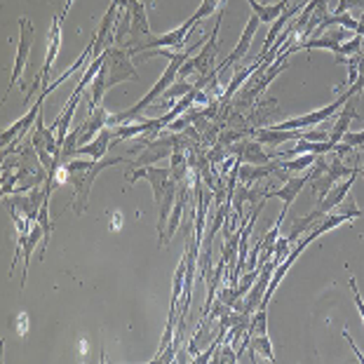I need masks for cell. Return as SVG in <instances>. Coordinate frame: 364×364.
I'll list each match as a JSON object with an SVG mask.
<instances>
[{
  "instance_id": "cell-31",
  "label": "cell",
  "mask_w": 364,
  "mask_h": 364,
  "mask_svg": "<svg viewBox=\"0 0 364 364\" xmlns=\"http://www.w3.org/2000/svg\"><path fill=\"white\" fill-rule=\"evenodd\" d=\"M301 139H306V141H329V129H304Z\"/></svg>"
},
{
  "instance_id": "cell-32",
  "label": "cell",
  "mask_w": 364,
  "mask_h": 364,
  "mask_svg": "<svg viewBox=\"0 0 364 364\" xmlns=\"http://www.w3.org/2000/svg\"><path fill=\"white\" fill-rule=\"evenodd\" d=\"M348 284H350V289H353V296H355V306H358V313H360L362 322H364V301H362V296H360V289H358V280H355V277H350V280H348Z\"/></svg>"
},
{
  "instance_id": "cell-22",
  "label": "cell",
  "mask_w": 364,
  "mask_h": 364,
  "mask_svg": "<svg viewBox=\"0 0 364 364\" xmlns=\"http://www.w3.org/2000/svg\"><path fill=\"white\" fill-rule=\"evenodd\" d=\"M186 200H188V188H181V196H179V200H176V205H174V209H172V214H169L167 230H165V242H162V247L169 245V240L174 237L176 228H179V221H181L183 207H186Z\"/></svg>"
},
{
  "instance_id": "cell-35",
  "label": "cell",
  "mask_w": 364,
  "mask_h": 364,
  "mask_svg": "<svg viewBox=\"0 0 364 364\" xmlns=\"http://www.w3.org/2000/svg\"><path fill=\"white\" fill-rule=\"evenodd\" d=\"M360 176H362V179H364V165L360 167Z\"/></svg>"
},
{
  "instance_id": "cell-17",
  "label": "cell",
  "mask_w": 364,
  "mask_h": 364,
  "mask_svg": "<svg viewBox=\"0 0 364 364\" xmlns=\"http://www.w3.org/2000/svg\"><path fill=\"white\" fill-rule=\"evenodd\" d=\"M304 129H275V127H261L254 132V139L259 144H266L270 149H277L284 141H299Z\"/></svg>"
},
{
  "instance_id": "cell-16",
  "label": "cell",
  "mask_w": 364,
  "mask_h": 364,
  "mask_svg": "<svg viewBox=\"0 0 364 364\" xmlns=\"http://www.w3.org/2000/svg\"><path fill=\"white\" fill-rule=\"evenodd\" d=\"M261 146L263 144H259L257 139H254V141H242V144L233 146L230 151H233L235 158L247 162V165H268V162L275 158V153H266Z\"/></svg>"
},
{
  "instance_id": "cell-7",
  "label": "cell",
  "mask_w": 364,
  "mask_h": 364,
  "mask_svg": "<svg viewBox=\"0 0 364 364\" xmlns=\"http://www.w3.org/2000/svg\"><path fill=\"white\" fill-rule=\"evenodd\" d=\"M364 214V209H360L358 205L353 203H348L346 207H336L334 212H329V214H324L320 221L315 223V228H311V233H306L304 237L308 240V245H313L317 237L320 235H324V233H329V230H334L336 226H341V223H350V221H355L358 216H362Z\"/></svg>"
},
{
  "instance_id": "cell-10",
  "label": "cell",
  "mask_w": 364,
  "mask_h": 364,
  "mask_svg": "<svg viewBox=\"0 0 364 364\" xmlns=\"http://www.w3.org/2000/svg\"><path fill=\"white\" fill-rule=\"evenodd\" d=\"M139 179H146L151 183L153 188V200H156V205H160L162 196H165L169 181H172V176H169V167H158V165H146V167H136L134 172L127 174V181L134 183Z\"/></svg>"
},
{
  "instance_id": "cell-34",
  "label": "cell",
  "mask_w": 364,
  "mask_h": 364,
  "mask_svg": "<svg viewBox=\"0 0 364 364\" xmlns=\"http://www.w3.org/2000/svg\"><path fill=\"white\" fill-rule=\"evenodd\" d=\"M75 3V0H66V5H64V12H61V17H66L68 10H71V5Z\"/></svg>"
},
{
  "instance_id": "cell-33",
  "label": "cell",
  "mask_w": 364,
  "mask_h": 364,
  "mask_svg": "<svg viewBox=\"0 0 364 364\" xmlns=\"http://www.w3.org/2000/svg\"><path fill=\"white\" fill-rule=\"evenodd\" d=\"M358 21H360V26H358V36H362V38H364V12H362V17H360Z\"/></svg>"
},
{
  "instance_id": "cell-27",
  "label": "cell",
  "mask_w": 364,
  "mask_h": 364,
  "mask_svg": "<svg viewBox=\"0 0 364 364\" xmlns=\"http://www.w3.org/2000/svg\"><path fill=\"white\" fill-rule=\"evenodd\" d=\"M223 3H226V0H200V7L191 14V17L196 19V21H203L207 17H212V14L219 10Z\"/></svg>"
},
{
  "instance_id": "cell-29",
  "label": "cell",
  "mask_w": 364,
  "mask_h": 364,
  "mask_svg": "<svg viewBox=\"0 0 364 364\" xmlns=\"http://www.w3.org/2000/svg\"><path fill=\"white\" fill-rule=\"evenodd\" d=\"M348 92H350L353 97H360L364 92V54L360 57V66H358V80H355V85H350L348 87Z\"/></svg>"
},
{
  "instance_id": "cell-19",
  "label": "cell",
  "mask_w": 364,
  "mask_h": 364,
  "mask_svg": "<svg viewBox=\"0 0 364 364\" xmlns=\"http://www.w3.org/2000/svg\"><path fill=\"white\" fill-rule=\"evenodd\" d=\"M43 240H45V245H48V233H45L43 223H41V221H36V223H33V228H31L28 237H26L24 252H21V259H24V277H21V287H26V275H28V261H31V257H33L36 247L41 245Z\"/></svg>"
},
{
  "instance_id": "cell-1",
  "label": "cell",
  "mask_w": 364,
  "mask_h": 364,
  "mask_svg": "<svg viewBox=\"0 0 364 364\" xmlns=\"http://www.w3.org/2000/svg\"><path fill=\"white\" fill-rule=\"evenodd\" d=\"M120 162H129L125 158H104V160H92V158H73L68 165H64V174L59 176V181H66L73 188L75 198H73V212L82 214L87 209V200L92 193V186L95 179L104 169L120 165Z\"/></svg>"
},
{
  "instance_id": "cell-3",
  "label": "cell",
  "mask_w": 364,
  "mask_h": 364,
  "mask_svg": "<svg viewBox=\"0 0 364 364\" xmlns=\"http://www.w3.org/2000/svg\"><path fill=\"white\" fill-rule=\"evenodd\" d=\"M132 54L122 48V45H111V48L104 50V66L102 73L106 80V90L115 87L118 82H127V80H139V71L136 66L132 64Z\"/></svg>"
},
{
  "instance_id": "cell-23",
  "label": "cell",
  "mask_w": 364,
  "mask_h": 364,
  "mask_svg": "<svg viewBox=\"0 0 364 364\" xmlns=\"http://www.w3.org/2000/svg\"><path fill=\"white\" fill-rule=\"evenodd\" d=\"M191 90H196V82H188V80H176L172 87H169L165 95H162V99H158V104L162 106H169V104H176L181 97L188 95Z\"/></svg>"
},
{
  "instance_id": "cell-18",
  "label": "cell",
  "mask_w": 364,
  "mask_h": 364,
  "mask_svg": "<svg viewBox=\"0 0 364 364\" xmlns=\"http://www.w3.org/2000/svg\"><path fill=\"white\" fill-rule=\"evenodd\" d=\"M113 144V129L104 127L99 134L92 139L90 144H85L78 149V158H92V160H104L108 149H111Z\"/></svg>"
},
{
  "instance_id": "cell-9",
  "label": "cell",
  "mask_w": 364,
  "mask_h": 364,
  "mask_svg": "<svg viewBox=\"0 0 364 364\" xmlns=\"http://www.w3.org/2000/svg\"><path fill=\"white\" fill-rule=\"evenodd\" d=\"M31 48H33V24H31L28 17H19V45H17V57H14V68H12L10 85H7V92L17 85L21 73H24Z\"/></svg>"
},
{
  "instance_id": "cell-24",
  "label": "cell",
  "mask_w": 364,
  "mask_h": 364,
  "mask_svg": "<svg viewBox=\"0 0 364 364\" xmlns=\"http://www.w3.org/2000/svg\"><path fill=\"white\" fill-rule=\"evenodd\" d=\"M261 334H268V306H259L252 313L250 331H247V336H261Z\"/></svg>"
},
{
  "instance_id": "cell-2",
  "label": "cell",
  "mask_w": 364,
  "mask_h": 364,
  "mask_svg": "<svg viewBox=\"0 0 364 364\" xmlns=\"http://www.w3.org/2000/svg\"><path fill=\"white\" fill-rule=\"evenodd\" d=\"M198 45H203V41L200 43H196L193 48H188L186 52H179V54H174L172 59H169V64H167V68L162 71V75H160V80L153 85V87L146 92V95L139 99V102L132 106V108H127V111H122L120 115H111L108 118V125H125V122H132V120H136V118H141V113L146 111V108H151L153 104L158 102V99L165 95V92L172 87V85L176 82V78H179V68L183 66V61L191 57V52H196V48Z\"/></svg>"
},
{
  "instance_id": "cell-26",
  "label": "cell",
  "mask_w": 364,
  "mask_h": 364,
  "mask_svg": "<svg viewBox=\"0 0 364 364\" xmlns=\"http://www.w3.org/2000/svg\"><path fill=\"white\" fill-rule=\"evenodd\" d=\"M362 41H364V38L355 33L350 41H346L343 45H341V48L334 52L336 54V64H343L348 57H353V54H360L362 52Z\"/></svg>"
},
{
  "instance_id": "cell-8",
  "label": "cell",
  "mask_w": 364,
  "mask_h": 364,
  "mask_svg": "<svg viewBox=\"0 0 364 364\" xmlns=\"http://www.w3.org/2000/svg\"><path fill=\"white\" fill-rule=\"evenodd\" d=\"M346 31L343 26H334L331 31H327V33H322V36H313V38H308V41H299L296 45H284V52L287 54H294V52H301V50H308V52H313V50H331V52H336L341 45L346 43Z\"/></svg>"
},
{
  "instance_id": "cell-5",
  "label": "cell",
  "mask_w": 364,
  "mask_h": 364,
  "mask_svg": "<svg viewBox=\"0 0 364 364\" xmlns=\"http://www.w3.org/2000/svg\"><path fill=\"white\" fill-rule=\"evenodd\" d=\"M61 21H64L61 14H57V17L52 19V26H50V33H48V52H45V64H43L41 71H38L33 85H31V90L26 95V104L31 102V97H33L38 90L48 87V85H50V71H52L54 61H57L59 50H61Z\"/></svg>"
},
{
  "instance_id": "cell-21",
  "label": "cell",
  "mask_w": 364,
  "mask_h": 364,
  "mask_svg": "<svg viewBox=\"0 0 364 364\" xmlns=\"http://www.w3.org/2000/svg\"><path fill=\"white\" fill-rule=\"evenodd\" d=\"M247 353L252 355L250 360L254 362H275V353H273V346H270V338L268 334H261V336H250V346H247Z\"/></svg>"
},
{
  "instance_id": "cell-36",
  "label": "cell",
  "mask_w": 364,
  "mask_h": 364,
  "mask_svg": "<svg viewBox=\"0 0 364 364\" xmlns=\"http://www.w3.org/2000/svg\"><path fill=\"white\" fill-rule=\"evenodd\" d=\"M358 118H362V120H364V115H358Z\"/></svg>"
},
{
  "instance_id": "cell-6",
  "label": "cell",
  "mask_w": 364,
  "mask_h": 364,
  "mask_svg": "<svg viewBox=\"0 0 364 364\" xmlns=\"http://www.w3.org/2000/svg\"><path fill=\"white\" fill-rule=\"evenodd\" d=\"M348 99H353V95L346 90V95H341L336 102H331L329 106L317 108V111H313V113L299 115V118H289L284 122H277V125H270V127H275V129H311V127H317V125H322L324 120H329L334 113H338L341 108L346 106Z\"/></svg>"
},
{
  "instance_id": "cell-28",
  "label": "cell",
  "mask_w": 364,
  "mask_h": 364,
  "mask_svg": "<svg viewBox=\"0 0 364 364\" xmlns=\"http://www.w3.org/2000/svg\"><path fill=\"white\" fill-rule=\"evenodd\" d=\"M343 144L350 149H364V129L362 132H350L348 129L343 134Z\"/></svg>"
},
{
  "instance_id": "cell-4",
  "label": "cell",
  "mask_w": 364,
  "mask_h": 364,
  "mask_svg": "<svg viewBox=\"0 0 364 364\" xmlns=\"http://www.w3.org/2000/svg\"><path fill=\"white\" fill-rule=\"evenodd\" d=\"M221 17H223V12H219V17H216V24H214V33L212 36H207V41L203 45V50H200L196 57H188L183 61V66L179 68V78L176 80H186L188 75L193 73H200V75H209V78H216V71L212 66V61L216 57V52H219V26H221Z\"/></svg>"
},
{
  "instance_id": "cell-15",
  "label": "cell",
  "mask_w": 364,
  "mask_h": 364,
  "mask_svg": "<svg viewBox=\"0 0 364 364\" xmlns=\"http://www.w3.org/2000/svg\"><path fill=\"white\" fill-rule=\"evenodd\" d=\"M172 151H176V136H165L160 141H153V144H146V153L139 160H134L132 165L139 167V165H156L158 160L162 158H169Z\"/></svg>"
},
{
  "instance_id": "cell-20",
  "label": "cell",
  "mask_w": 364,
  "mask_h": 364,
  "mask_svg": "<svg viewBox=\"0 0 364 364\" xmlns=\"http://www.w3.org/2000/svg\"><path fill=\"white\" fill-rule=\"evenodd\" d=\"M252 7V12L261 19V24H273L280 14L289 7V0H277V3H259V0H247Z\"/></svg>"
},
{
  "instance_id": "cell-30",
  "label": "cell",
  "mask_w": 364,
  "mask_h": 364,
  "mask_svg": "<svg viewBox=\"0 0 364 364\" xmlns=\"http://www.w3.org/2000/svg\"><path fill=\"white\" fill-rule=\"evenodd\" d=\"M350 10H362L364 12V0H338V5L334 7V12H350Z\"/></svg>"
},
{
  "instance_id": "cell-12",
  "label": "cell",
  "mask_w": 364,
  "mask_h": 364,
  "mask_svg": "<svg viewBox=\"0 0 364 364\" xmlns=\"http://www.w3.org/2000/svg\"><path fill=\"white\" fill-rule=\"evenodd\" d=\"M311 181H313V172L301 174V176H289V179L284 181L282 188L268 191V193H266V198H277V200H282V212L287 214V209H289V207L294 205V200H296V198L301 196V191H304Z\"/></svg>"
},
{
  "instance_id": "cell-25",
  "label": "cell",
  "mask_w": 364,
  "mask_h": 364,
  "mask_svg": "<svg viewBox=\"0 0 364 364\" xmlns=\"http://www.w3.org/2000/svg\"><path fill=\"white\" fill-rule=\"evenodd\" d=\"M169 160H172V165H169V176H172V181L181 183L186 179V174H188V162H186V156L181 151H176L169 156Z\"/></svg>"
},
{
  "instance_id": "cell-13",
  "label": "cell",
  "mask_w": 364,
  "mask_h": 364,
  "mask_svg": "<svg viewBox=\"0 0 364 364\" xmlns=\"http://www.w3.org/2000/svg\"><path fill=\"white\" fill-rule=\"evenodd\" d=\"M358 97H353V99H348L346 102V106L341 108V113H338V120L334 122V127L329 129V149H331V153H334V149L336 146L343 141V134L348 129H350V122L358 118Z\"/></svg>"
},
{
  "instance_id": "cell-11",
  "label": "cell",
  "mask_w": 364,
  "mask_h": 364,
  "mask_svg": "<svg viewBox=\"0 0 364 364\" xmlns=\"http://www.w3.org/2000/svg\"><path fill=\"white\" fill-rule=\"evenodd\" d=\"M259 26H261V19L257 17V14H252L250 21H247L245 31H242V36H240V41H237V45H235V50L230 52V57H226L219 66L214 68L216 75L223 73L226 68H230L233 64H237V61H242V57H247V52H250V45H252V41H254V36H257Z\"/></svg>"
},
{
  "instance_id": "cell-14",
  "label": "cell",
  "mask_w": 364,
  "mask_h": 364,
  "mask_svg": "<svg viewBox=\"0 0 364 364\" xmlns=\"http://www.w3.org/2000/svg\"><path fill=\"white\" fill-rule=\"evenodd\" d=\"M108 111L104 108V104L102 106H97L95 111H90V115L85 118V122L82 125H78V144L80 146H85V144H90L92 139H95L99 132H102L106 125H108Z\"/></svg>"
}]
</instances>
